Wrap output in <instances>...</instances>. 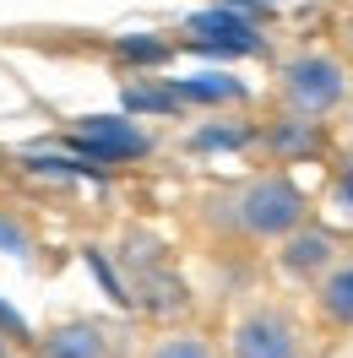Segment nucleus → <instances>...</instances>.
<instances>
[{
  "instance_id": "nucleus-1",
  "label": "nucleus",
  "mask_w": 353,
  "mask_h": 358,
  "mask_svg": "<svg viewBox=\"0 0 353 358\" xmlns=\"http://www.w3.org/2000/svg\"><path fill=\"white\" fill-rule=\"evenodd\" d=\"M299 223H305V196H299L283 174L256 179L240 196V228L261 234V239H283V234H293Z\"/></svg>"
},
{
  "instance_id": "nucleus-2",
  "label": "nucleus",
  "mask_w": 353,
  "mask_h": 358,
  "mask_svg": "<svg viewBox=\"0 0 353 358\" xmlns=\"http://www.w3.org/2000/svg\"><path fill=\"white\" fill-rule=\"evenodd\" d=\"M283 92L293 109L305 114H326L342 103V92H348V71L337 66L331 55H299V60H288L283 71Z\"/></svg>"
},
{
  "instance_id": "nucleus-3",
  "label": "nucleus",
  "mask_w": 353,
  "mask_h": 358,
  "mask_svg": "<svg viewBox=\"0 0 353 358\" xmlns=\"http://www.w3.org/2000/svg\"><path fill=\"white\" fill-rule=\"evenodd\" d=\"M71 136L92 163H136V157L153 152V136L136 131L131 120H76Z\"/></svg>"
},
{
  "instance_id": "nucleus-4",
  "label": "nucleus",
  "mask_w": 353,
  "mask_h": 358,
  "mask_svg": "<svg viewBox=\"0 0 353 358\" xmlns=\"http://www.w3.org/2000/svg\"><path fill=\"white\" fill-rule=\"evenodd\" d=\"M234 358H299V331L277 310H256L234 326Z\"/></svg>"
},
{
  "instance_id": "nucleus-5",
  "label": "nucleus",
  "mask_w": 353,
  "mask_h": 358,
  "mask_svg": "<svg viewBox=\"0 0 353 358\" xmlns=\"http://www.w3.org/2000/svg\"><path fill=\"white\" fill-rule=\"evenodd\" d=\"M191 44H196V49H212V55H256V49H261V33L244 22L240 11L218 6V11L191 17Z\"/></svg>"
},
{
  "instance_id": "nucleus-6",
  "label": "nucleus",
  "mask_w": 353,
  "mask_h": 358,
  "mask_svg": "<svg viewBox=\"0 0 353 358\" xmlns=\"http://www.w3.org/2000/svg\"><path fill=\"white\" fill-rule=\"evenodd\" d=\"M39 358H109V336L92 320H71V326H55L44 336Z\"/></svg>"
},
{
  "instance_id": "nucleus-7",
  "label": "nucleus",
  "mask_w": 353,
  "mask_h": 358,
  "mask_svg": "<svg viewBox=\"0 0 353 358\" xmlns=\"http://www.w3.org/2000/svg\"><path fill=\"white\" fill-rule=\"evenodd\" d=\"M331 255H337V245H331V234H321V228H293L288 234V245H283V271H293V277H315V271H326L331 266Z\"/></svg>"
},
{
  "instance_id": "nucleus-8",
  "label": "nucleus",
  "mask_w": 353,
  "mask_h": 358,
  "mask_svg": "<svg viewBox=\"0 0 353 358\" xmlns=\"http://www.w3.org/2000/svg\"><path fill=\"white\" fill-rule=\"evenodd\" d=\"M321 310L337 320V326H353V266H337L321 282Z\"/></svg>"
},
{
  "instance_id": "nucleus-9",
  "label": "nucleus",
  "mask_w": 353,
  "mask_h": 358,
  "mask_svg": "<svg viewBox=\"0 0 353 358\" xmlns=\"http://www.w3.org/2000/svg\"><path fill=\"white\" fill-rule=\"evenodd\" d=\"M240 92L244 87L234 76H191V82H179V98H196V103H228Z\"/></svg>"
},
{
  "instance_id": "nucleus-10",
  "label": "nucleus",
  "mask_w": 353,
  "mask_h": 358,
  "mask_svg": "<svg viewBox=\"0 0 353 358\" xmlns=\"http://www.w3.org/2000/svg\"><path fill=\"white\" fill-rule=\"evenodd\" d=\"M153 358H218V353H212V342H207V336L174 331V336H163V342L153 348Z\"/></svg>"
},
{
  "instance_id": "nucleus-11",
  "label": "nucleus",
  "mask_w": 353,
  "mask_h": 358,
  "mask_svg": "<svg viewBox=\"0 0 353 358\" xmlns=\"http://www.w3.org/2000/svg\"><path fill=\"white\" fill-rule=\"evenodd\" d=\"M125 98H131V109H179V103H185L179 87L174 92H163V87H131Z\"/></svg>"
},
{
  "instance_id": "nucleus-12",
  "label": "nucleus",
  "mask_w": 353,
  "mask_h": 358,
  "mask_svg": "<svg viewBox=\"0 0 353 358\" xmlns=\"http://www.w3.org/2000/svg\"><path fill=\"white\" fill-rule=\"evenodd\" d=\"M120 55H125V60H136V66H163V55H169V49H163V44H147V38H125V44H120Z\"/></svg>"
},
{
  "instance_id": "nucleus-13",
  "label": "nucleus",
  "mask_w": 353,
  "mask_h": 358,
  "mask_svg": "<svg viewBox=\"0 0 353 358\" xmlns=\"http://www.w3.org/2000/svg\"><path fill=\"white\" fill-rule=\"evenodd\" d=\"M244 136H250V131H201L196 147H201V152H218V147H240Z\"/></svg>"
},
{
  "instance_id": "nucleus-14",
  "label": "nucleus",
  "mask_w": 353,
  "mask_h": 358,
  "mask_svg": "<svg viewBox=\"0 0 353 358\" xmlns=\"http://www.w3.org/2000/svg\"><path fill=\"white\" fill-rule=\"evenodd\" d=\"M337 201L353 212V163H342V174H337Z\"/></svg>"
}]
</instances>
